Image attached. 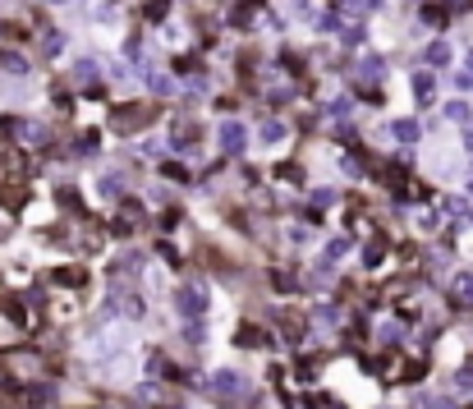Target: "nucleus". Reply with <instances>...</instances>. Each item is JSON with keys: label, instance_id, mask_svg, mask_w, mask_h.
Listing matches in <instances>:
<instances>
[{"label": "nucleus", "instance_id": "1", "mask_svg": "<svg viewBox=\"0 0 473 409\" xmlns=\"http://www.w3.org/2000/svg\"><path fill=\"white\" fill-rule=\"evenodd\" d=\"M175 308H179V313H198V308H202V295H198V290H188V285L175 290Z\"/></svg>", "mask_w": 473, "mask_h": 409}, {"label": "nucleus", "instance_id": "2", "mask_svg": "<svg viewBox=\"0 0 473 409\" xmlns=\"http://www.w3.org/2000/svg\"><path fill=\"white\" fill-rule=\"evenodd\" d=\"M243 138H248V133H243V124H225V129H220V143L230 147V152L243 143Z\"/></svg>", "mask_w": 473, "mask_h": 409}, {"label": "nucleus", "instance_id": "3", "mask_svg": "<svg viewBox=\"0 0 473 409\" xmlns=\"http://www.w3.org/2000/svg\"><path fill=\"white\" fill-rule=\"evenodd\" d=\"M396 133L405 138V143H414V138H419V124H414V120H400V124H396Z\"/></svg>", "mask_w": 473, "mask_h": 409}, {"label": "nucleus", "instance_id": "4", "mask_svg": "<svg viewBox=\"0 0 473 409\" xmlns=\"http://www.w3.org/2000/svg\"><path fill=\"white\" fill-rule=\"evenodd\" d=\"M239 345H262V332H257V327H243V332H239Z\"/></svg>", "mask_w": 473, "mask_h": 409}, {"label": "nucleus", "instance_id": "5", "mask_svg": "<svg viewBox=\"0 0 473 409\" xmlns=\"http://www.w3.org/2000/svg\"><path fill=\"white\" fill-rule=\"evenodd\" d=\"M165 179H175V184H184V179H188V170H184V166H165Z\"/></svg>", "mask_w": 473, "mask_h": 409}, {"label": "nucleus", "instance_id": "6", "mask_svg": "<svg viewBox=\"0 0 473 409\" xmlns=\"http://www.w3.org/2000/svg\"><path fill=\"white\" fill-rule=\"evenodd\" d=\"M161 225H165V230H175V225H179V207H170V211H165V216H161Z\"/></svg>", "mask_w": 473, "mask_h": 409}]
</instances>
